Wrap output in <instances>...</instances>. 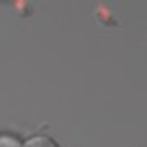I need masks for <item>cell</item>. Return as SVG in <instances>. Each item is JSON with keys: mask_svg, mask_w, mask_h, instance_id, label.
<instances>
[{"mask_svg": "<svg viewBox=\"0 0 147 147\" xmlns=\"http://www.w3.org/2000/svg\"><path fill=\"white\" fill-rule=\"evenodd\" d=\"M21 147H61V146H59L57 141L53 139L51 136L39 132V134H33V136H30L28 139H25Z\"/></svg>", "mask_w": 147, "mask_h": 147, "instance_id": "obj_1", "label": "cell"}, {"mask_svg": "<svg viewBox=\"0 0 147 147\" xmlns=\"http://www.w3.org/2000/svg\"><path fill=\"white\" fill-rule=\"evenodd\" d=\"M23 146V139H20L15 134L10 132H2L0 134V147H21Z\"/></svg>", "mask_w": 147, "mask_h": 147, "instance_id": "obj_2", "label": "cell"}]
</instances>
